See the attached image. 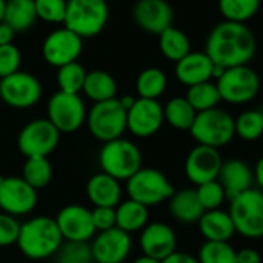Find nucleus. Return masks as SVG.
Here are the masks:
<instances>
[{"label":"nucleus","mask_w":263,"mask_h":263,"mask_svg":"<svg viewBox=\"0 0 263 263\" xmlns=\"http://www.w3.org/2000/svg\"><path fill=\"white\" fill-rule=\"evenodd\" d=\"M163 113H164V121H167L169 125H172L177 130H191L194 119L197 116L194 107L183 96L169 99L167 104L163 107Z\"/></svg>","instance_id":"30"},{"label":"nucleus","mask_w":263,"mask_h":263,"mask_svg":"<svg viewBox=\"0 0 263 263\" xmlns=\"http://www.w3.org/2000/svg\"><path fill=\"white\" fill-rule=\"evenodd\" d=\"M169 211L177 221L184 224L198 221L204 214L195 189H181L174 192V195L169 198Z\"/></svg>","instance_id":"24"},{"label":"nucleus","mask_w":263,"mask_h":263,"mask_svg":"<svg viewBox=\"0 0 263 263\" xmlns=\"http://www.w3.org/2000/svg\"><path fill=\"white\" fill-rule=\"evenodd\" d=\"M132 16L141 30L160 36L166 28L172 27L174 10L167 0H137Z\"/></svg>","instance_id":"17"},{"label":"nucleus","mask_w":263,"mask_h":263,"mask_svg":"<svg viewBox=\"0 0 263 263\" xmlns=\"http://www.w3.org/2000/svg\"><path fill=\"white\" fill-rule=\"evenodd\" d=\"M65 241H87L96 234L91 220V211L81 204H68L62 208L54 218Z\"/></svg>","instance_id":"16"},{"label":"nucleus","mask_w":263,"mask_h":263,"mask_svg":"<svg viewBox=\"0 0 263 263\" xmlns=\"http://www.w3.org/2000/svg\"><path fill=\"white\" fill-rule=\"evenodd\" d=\"M134 263H161V261H158V260H155V258H152V257H147V255H141V257H138Z\"/></svg>","instance_id":"49"},{"label":"nucleus","mask_w":263,"mask_h":263,"mask_svg":"<svg viewBox=\"0 0 263 263\" xmlns=\"http://www.w3.org/2000/svg\"><path fill=\"white\" fill-rule=\"evenodd\" d=\"M87 197L95 208H116L121 203L119 181L104 172L95 174L87 183Z\"/></svg>","instance_id":"23"},{"label":"nucleus","mask_w":263,"mask_h":263,"mask_svg":"<svg viewBox=\"0 0 263 263\" xmlns=\"http://www.w3.org/2000/svg\"><path fill=\"white\" fill-rule=\"evenodd\" d=\"M184 98L187 99V102L194 107L197 113L215 108L218 102L221 101L217 85L211 81L187 87V93Z\"/></svg>","instance_id":"33"},{"label":"nucleus","mask_w":263,"mask_h":263,"mask_svg":"<svg viewBox=\"0 0 263 263\" xmlns=\"http://www.w3.org/2000/svg\"><path fill=\"white\" fill-rule=\"evenodd\" d=\"M81 53L82 39L65 27L51 31L42 44V56L45 62L56 68L78 62Z\"/></svg>","instance_id":"13"},{"label":"nucleus","mask_w":263,"mask_h":263,"mask_svg":"<svg viewBox=\"0 0 263 263\" xmlns=\"http://www.w3.org/2000/svg\"><path fill=\"white\" fill-rule=\"evenodd\" d=\"M37 19L47 24H64L67 0H34Z\"/></svg>","instance_id":"39"},{"label":"nucleus","mask_w":263,"mask_h":263,"mask_svg":"<svg viewBox=\"0 0 263 263\" xmlns=\"http://www.w3.org/2000/svg\"><path fill=\"white\" fill-rule=\"evenodd\" d=\"M175 189L167 177L158 169H140L127 180L128 200H134L146 208L160 204L174 195Z\"/></svg>","instance_id":"8"},{"label":"nucleus","mask_w":263,"mask_h":263,"mask_svg":"<svg viewBox=\"0 0 263 263\" xmlns=\"http://www.w3.org/2000/svg\"><path fill=\"white\" fill-rule=\"evenodd\" d=\"M115 211H116V228L122 229L127 234L143 229L149 221L147 208L134 200H125L119 203L115 208Z\"/></svg>","instance_id":"28"},{"label":"nucleus","mask_w":263,"mask_h":263,"mask_svg":"<svg viewBox=\"0 0 263 263\" xmlns=\"http://www.w3.org/2000/svg\"><path fill=\"white\" fill-rule=\"evenodd\" d=\"M108 5L105 0H67L65 28L81 39L98 36L107 25Z\"/></svg>","instance_id":"4"},{"label":"nucleus","mask_w":263,"mask_h":263,"mask_svg":"<svg viewBox=\"0 0 263 263\" xmlns=\"http://www.w3.org/2000/svg\"><path fill=\"white\" fill-rule=\"evenodd\" d=\"M37 204V191L22 177H4L0 183V209L2 212L19 217L30 214Z\"/></svg>","instance_id":"14"},{"label":"nucleus","mask_w":263,"mask_h":263,"mask_svg":"<svg viewBox=\"0 0 263 263\" xmlns=\"http://www.w3.org/2000/svg\"><path fill=\"white\" fill-rule=\"evenodd\" d=\"M47 119L59 134H73L87 121V108L79 95L56 91L48 101Z\"/></svg>","instance_id":"10"},{"label":"nucleus","mask_w":263,"mask_h":263,"mask_svg":"<svg viewBox=\"0 0 263 263\" xmlns=\"http://www.w3.org/2000/svg\"><path fill=\"white\" fill-rule=\"evenodd\" d=\"M21 223L16 217L0 212V246H11L17 243Z\"/></svg>","instance_id":"42"},{"label":"nucleus","mask_w":263,"mask_h":263,"mask_svg":"<svg viewBox=\"0 0 263 263\" xmlns=\"http://www.w3.org/2000/svg\"><path fill=\"white\" fill-rule=\"evenodd\" d=\"M158 44L163 56L175 64L191 53V41L187 34L175 27L166 28L158 36Z\"/></svg>","instance_id":"29"},{"label":"nucleus","mask_w":263,"mask_h":263,"mask_svg":"<svg viewBox=\"0 0 263 263\" xmlns=\"http://www.w3.org/2000/svg\"><path fill=\"white\" fill-rule=\"evenodd\" d=\"M195 192H197V197H198V200H200L204 212L206 211L218 209L223 204L224 198H226L224 191H223V187L220 186V183L217 180L208 181L204 184L197 186Z\"/></svg>","instance_id":"40"},{"label":"nucleus","mask_w":263,"mask_h":263,"mask_svg":"<svg viewBox=\"0 0 263 263\" xmlns=\"http://www.w3.org/2000/svg\"><path fill=\"white\" fill-rule=\"evenodd\" d=\"M214 70L215 65L204 51H191L175 64L177 79L187 87L211 81V78H214Z\"/></svg>","instance_id":"22"},{"label":"nucleus","mask_w":263,"mask_h":263,"mask_svg":"<svg viewBox=\"0 0 263 263\" xmlns=\"http://www.w3.org/2000/svg\"><path fill=\"white\" fill-rule=\"evenodd\" d=\"M164 122L163 105L157 99L137 98L127 110V130L138 138L155 135Z\"/></svg>","instance_id":"15"},{"label":"nucleus","mask_w":263,"mask_h":263,"mask_svg":"<svg viewBox=\"0 0 263 263\" xmlns=\"http://www.w3.org/2000/svg\"><path fill=\"white\" fill-rule=\"evenodd\" d=\"M91 254L95 263H122L132 249L130 234L119 228H111L104 232H98L93 238Z\"/></svg>","instance_id":"18"},{"label":"nucleus","mask_w":263,"mask_h":263,"mask_svg":"<svg viewBox=\"0 0 263 263\" xmlns=\"http://www.w3.org/2000/svg\"><path fill=\"white\" fill-rule=\"evenodd\" d=\"M143 157L140 147L130 140L118 138L104 143L99 152V166L105 175L121 181L128 180L141 169Z\"/></svg>","instance_id":"3"},{"label":"nucleus","mask_w":263,"mask_h":263,"mask_svg":"<svg viewBox=\"0 0 263 263\" xmlns=\"http://www.w3.org/2000/svg\"><path fill=\"white\" fill-rule=\"evenodd\" d=\"M217 88L221 101L229 104H245L252 101L260 90V78L248 65L232 67L217 78Z\"/></svg>","instance_id":"9"},{"label":"nucleus","mask_w":263,"mask_h":263,"mask_svg":"<svg viewBox=\"0 0 263 263\" xmlns=\"http://www.w3.org/2000/svg\"><path fill=\"white\" fill-rule=\"evenodd\" d=\"M260 0H218V10L229 22L245 24L257 14Z\"/></svg>","instance_id":"34"},{"label":"nucleus","mask_w":263,"mask_h":263,"mask_svg":"<svg viewBox=\"0 0 263 263\" xmlns=\"http://www.w3.org/2000/svg\"><path fill=\"white\" fill-rule=\"evenodd\" d=\"M217 181L223 187L226 198L232 200L237 195L252 189L254 175L245 161L232 158L221 163Z\"/></svg>","instance_id":"21"},{"label":"nucleus","mask_w":263,"mask_h":263,"mask_svg":"<svg viewBox=\"0 0 263 263\" xmlns=\"http://www.w3.org/2000/svg\"><path fill=\"white\" fill-rule=\"evenodd\" d=\"M82 91L88 99H91L96 104L116 98L118 85L110 73L104 70H93L87 73Z\"/></svg>","instance_id":"26"},{"label":"nucleus","mask_w":263,"mask_h":263,"mask_svg":"<svg viewBox=\"0 0 263 263\" xmlns=\"http://www.w3.org/2000/svg\"><path fill=\"white\" fill-rule=\"evenodd\" d=\"M5 7H7V0H0V22H4V16H5Z\"/></svg>","instance_id":"50"},{"label":"nucleus","mask_w":263,"mask_h":263,"mask_svg":"<svg viewBox=\"0 0 263 263\" xmlns=\"http://www.w3.org/2000/svg\"><path fill=\"white\" fill-rule=\"evenodd\" d=\"M90 134L102 143L122 138L127 130V111L118 98L96 102L87 113Z\"/></svg>","instance_id":"6"},{"label":"nucleus","mask_w":263,"mask_h":263,"mask_svg":"<svg viewBox=\"0 0 263 263\" xmlns=\"http://www.w3.org/2000/svg\"><path fill=\"white\" fill-rule=\"evenodd\" d=\"M59 130L45 118L34 119L24 125L17 138V147L25 158L47 157L59 144Z\"/></svg>","instance_id":"11"},{"label":"nucleus","mask_w":263,"mask_h":263,"mask_svg":"<svg viewBox=\"0 0 263 263\" xmlns=\"http://www.w3.org/2000/svg\"><path fill=\"white\" fill-rule=\"evenodd\" d=\"M161 263H200L198 258L186 254V252H178L175 251L174 254H171L169 257H166Z\"/></svg>","instance_id":"45"},{"label":"nucleus","mask_w":263,"mask_h":263,"mask_svg":"<svg viewBox=\"0 0 263 263\" xmlns=\"http://www.w3.org/2000/svg\"><path fill=\"white\" fill-rule=\"evenodd\" d=\"M221 163L223 160L218 154V149L198 144L189 152L184 163V172L191 183L200 186L217 180Z\"/></svg>","instance_id":"19"},{"label":"nucleus","mask_w":263,"mask_h":263,"mask_svg":"<svg viewBox=\"0 0 263 263\" xmlns=\"http://www.w3.org/2000/svg\"><path fill=\"white\" fill-rule=\"evenodd\" d=\"M16 31L5 22H0V47L2 45H10L14 41Z\"/></svg>","instance_id":"46"},{"label":"nucleus","mask_w":263,"mask_h":263,"mask_svg":"<svg viewBox=\"0 0 263 263\" xmlns=\"http://www.w3.org/2000/svg\"><path fill=\"white\" fill-rule=\"evenodd\" d=\"M140 246L143 255L152 257L158 261H163L166 257L177 251V235L175 231L166 223H147L143 228L140 237Z\"/></svg>","instance_id":"20"},{"label":"nucleus","mask_w":263,"mask_h":263,"mask_svg":"<svg viewBox=\"0 0 263 263\" xmlns=\"http://www.w3.org/2000/svg\"><path fill=\"white\" fill-rule=\"evenodd\" d=\"M22 178L36 191L47 187L53 180V166L47 157L27 158L22 167Z\"/></svg>","instance_id":"32"},{"label":"nucleus","mask_w":263,"mask_h":263,"mask_svg":"<svg viewBox=\"0 0 263 263\" xmlns=\"http://www.w3.org/2000/svg\"><path fill=\"white\" fill-rule=\"evenodd\" d=\"M257 50L252 31L238 22L224 21L212 28L206 41V54L221 70L248 65Z\"/></svg>","instance_id":"1"},{"label":"nucleus","mask_w":263,"mask_h":263,"mask_svg":"<svg viewBox=\"0 0 263 263\" xmlns=\"http://www.w3.org/2000/svg\"><path fill=\"white\" fill-rule=\"evenodd\" d=\"M85 76H87V71L79 62H71V64H67L64 67L58 68L56 79H58L59 91L79 95L82 91Z\"/></svg>","instance_id":"35"},{"label":"nucleus","mask_w":263,"mask_h":263,"mask_svg":"<svg viewBox=\"0 0 263 263\" xmlns=\"http://www.w3.org/2000/svg\"><path fill=\"white\" fill-rule=\"evenodd\" d=\"M91 220L96 232H104L116 228V211L115 208H95L91 211Z\"/></svg>","instance_id":"43"},{"label":"nucleus","mask_w":263,"mask_h":263,"mask_svg":"<svg viewBox=\"0 0 263 263\" xmlns=\"http://www.w3.org/2000/svg\"><path fill=\"white\" fill-rule=\"evenodd\" d=\"M119 102H121V105L124 107V110L127 111L132 105H134L135 98H132V96H124V98H121V99H119Z\"/></svg>","instance_id":"48"},{"label":"nucleus","mask_w":263,"mask_h":263,"mask_svg":"<svg viewBox=\"0 0 263 263\" xmlns=\"http://www.w3.org/2000/svg\"><path fill=\"white\" fill-rule=\"evenodd\" d=\"M22 64V54L14 44L0 47V79L19 71Z\"/></svg>","instance_id":"41"},{"label":"nucleus","mask_w":263,"mask_h":263,"mask_svg":"<svg viewBox=\"0 0 263 263\" xmlns=\"http://www.w3.org/2000/svg\"><path fill=\"white\" fill-rule=\"evenodd\" d=\"M198 228L206 241H229L235 232L229 214L220 209L206 211L198 220Z\"/></svg>","instance_id":"25"},{"label":"nucleus","mask_w":263,"mask_h":263,"mask_svg":"<svg viewBox=\"0 0 263 263\" xmlns=\"http://www.w3.org/2000/svg\"><path fill=\"white\" fill-rule=\"evenodd\" d=\"M200 263H237V251L229 241H204L198 252Z\"/></svg>","instance_id":"37"},{"label":"nucleus","mask_w":263,"mask_h":263,"mask_svg":"<svg viewBox=\"0 0 263 263\" xmlns=\"http://www.w3.org/2000/svg\"><path fill=\"white\" fill-rule=\"evenodd\" d=\"M189 132L198 144L218 149L231 143L235 135V124L231 113L215 107L198 111Z\"/></svg>","instance_id":"5"},{"label":"nucleus","mask_w":263,"mask_h":263,"mask_svg":"<svg viewBox=\"0 0 263 263\" xmlns=\"http://www.w3.org/2000/svg\"><path fill=\"white\" fill-rule=\"evenodd\" d=\"M37 19L34 0H7L4 22L16 33L30 30Z\"/></svg>","instance_id":"27"},{"label":"nucleus","mask_w":263,"mask_h":263,"mask_svg":"<svg viewBox=\"0 0 263 263\" xmlns=\"http://www.w3.org/2000/svg\"><path fill=\"white\" fill-rule=\"evenodd\" d=\"M229 217L235 232L248 238L263 237V192L249 189L231 200Z\"/></svg>","instance_id":"7"},{"label":"nucleus","mask_w":263,"mask_h":263,"mask_svg":"<svg viewBox=\"0 0 263 263\" xmlns=\"http://www.w3.org/2000/svg\"><path fill=\"white\" fill-rule=\"evenodd\" d=\"M255 181L260 187H263V157L257 161V166H255Z\"/></svg>","instance_id":"47"},{"label":"nucleus","mask_w":263,"mask_h":263,"mask_svg":"<svg viewBox=\"0 0 263 263\" xmlns=\"http://www.w3.org/2000/svg\"><path fill=\"white\" fill-rule=\"evenodd\" d=\"M62 243L64 238L56 224V220L41 215L21 224L16 245L28 258L42 260L54 255Z\"/></svg>","instance_id":"2"},{"label":"nucleus","mask_w":263,"mask_h":263,"mask_svg":"<svg viewBox=\"0 0 263 263\" xmlns=\"http://www.w3.org/2000/svg\"><path fill=\"white\" fill-rule=\"evenodd\" d=\"M237 263H261V257L255 249L245 248L237 252Z\"/></svg>","instance_id":"44"},{"label":"nucleus","mask_w":263,"mask_h":263,"mask_svg":"<svg viewBox=\"0 0 263 263\" xmlns=\"http://www.w3.org/2000/svg\"><path fill=\"white\" fill-rule=\"evenodd\" d=\"M42 98L41 81L27 71H16L0 79V99L14 108H30Z\"/></svg>","instance_id":"12"},{"label":"nucleus","mask_w":263,"mask_h":263,"mask_svg":"<svg viewBox=\"0 0 263 263\" xmlns=\"http://www.w3.org/2000/svg\"><path fill=\"white\" fill-rule=\"evenodd\" d=\"M56 263H95L91 246L87 241H65L58 249Z\"/></svg>","instance_id":"38"},{"label":"nucleus","mask_w":263,"mask_h":263,"mask_svg":"<svg viewBox=\"0 0 263 263\" xmlns=\"http://www.w3.org/2000/svg\"><path fill=\"white\" fill-rule=\"evenodd\" d=\"M235 134L245 141H255L263 135V111L260 110H246L237 119Z\"/></svg>","instance_id":"36"},{"label":"nucleus","mask_w":263,"mask_h":263,"mask_svg":"<svg viewBox=\"0 0 263 263\" xmlns=\"http://www.w3.org/2000/svg\"><path fill=\"white\" fill-rule=\"evenodd\" d=\"M167 76L163 70L151 67L143 70L137 78V93L143 99H157L166 91Z\"/></svg>","instance_id":"31"}]
</instances>
